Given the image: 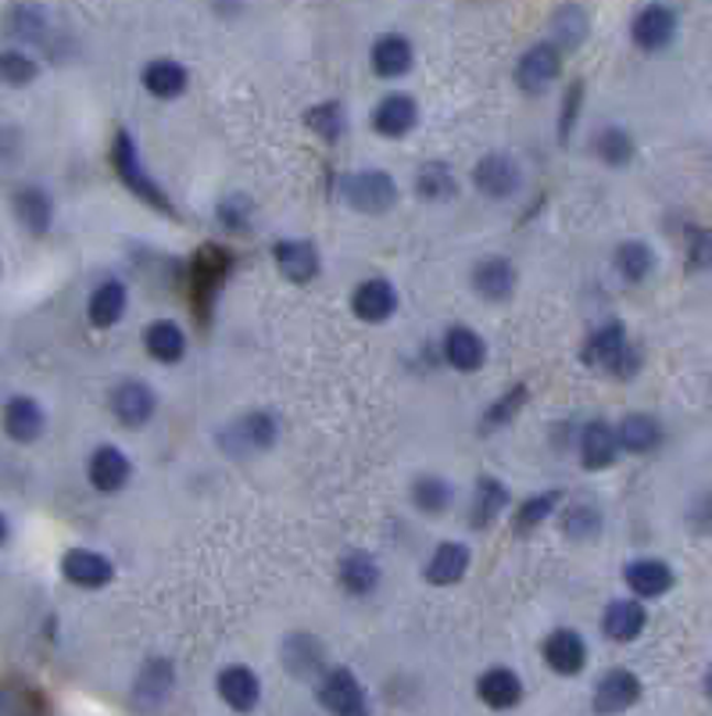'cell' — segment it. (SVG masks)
<instances>
[{
    "label": "cell",
    "mask_w": 712,
    "mask_h": 716,
    "mask_svg": "<svg viewBox=\"0 0 712 716\" xmlns=\"http://www.w3.org/2000/svg\"><path fill=\"white\" fill-rule=\"evenodd\" d=\"M344 200L354 211L383 215L397 205V183L383 169H359L344 176Z\"/></svg>",
    "instance_id": "6da1fadb"
},
{
    "label": "cell",
    "mask_w": 712,
    "mask_h": 716,
    "mask_svg": "<svg viewBox=\"0 0 712 716\" xmlns=\"http://www.w3.org/2000/svg\"><path fill=\"white\" fill-rule=\"evenodd\" d=\"M583 362L594 366V369H602V372H612V377H634V369H637V355L631 348V340H626L623 334V326H605V329H598V334L588 340V348H583Z\"/></svg>",
    "instance_id": "7a4b0ae2"
},
{
    "label": "cell",
    "mask_w": 712,
    "mask_h": 716,
    "mask_svg": "<svg viewBox=\"0 0 712 716\" xmlns=\"http://www.w3.org/2000/svg\"><path fill=\"white\" fill-rule=\"evenodd\" d=\"M230 265H233V258L230 251H222L219 243H208V248L197 251L190 286H194V308L201 315L211 312V301L219 297L226 276H230Z\"/></svg>",
    "instance_id": "3957f363"
},
{
    "label": "cell",
    "mask_w": 712,
    "mask_h": 716,
    "mask_svg": "<svg viewBox=\"0 0 712 716\" xmlns=\"http://www.w3.org/2000/svg\"><path fill=\"white\" fill-rule=\"evenodd\" d=\"M280 437V426L276 420L269 412H248V415H240V420L233 426H226L222 430V448L230 452V455H259V452H269L276 444Z\"/></svg>",
    "instance_id": "277c9868"
},
{
    "label": "cell",
    "mask_w": 712,
    "mask_h": 716,
    "mask_svg": "<svg viewBox=\"0 0 712 716\" xmlns=\"http://www.w3.org/2000/svg\"><path fill=\"white\" fill-rule=\"evenodd\" d=\"M111 162H116L119 180H122L125 186H130V191H133L140 200H147V205H154V208L168 211V197H165L162 186L147 176L144 165H140L136 143H133V137H130V133H119V137H116V148H111Z\"/></svg>",
    "instance_id": "5b68a950"
},
{
    "label": "cell",
    "mask_w": 712,
    "mask_h": 716,
    "mask_svg": "<svg viewBox=\"0 0 712 716\" xmlns=\"http://www.w3.org/2000/svg\"><path fill=\"white\" fill-rule=\"evenodd\" d=\"M559 72H562V51L555 43H537V47H530L519 57L516 83L526 94H540L559 79Z\"/></svg>",
    "instance_id": "8992f818"
},
{
    "label": "cell",
    "mask_w": 712,
    "mask_h": 716,
    "mask_svg": "<svg viewBox=\"0 0 712 716\" xmlns=\"http://www.w3.org/2000/svg\"><path fill=\"white\" fill-rule=\"evenodd\" d=\"M473 183L483 197L491 200H505L512 197L523 186V176H519V165L512 162L505 154H488L480 158V165L473 169Z\"/></svg>",
    "instance_id": "52a82bcc"
},
{
    "label": "cell",
    "mask_w": 712,
    "mask_h": 716,
    "mask_svg": "<svg viewBox=\"0 0 712 716\" xmlns=\"http://www.w3.org/2000/svg\"><path fill=\"white\" fill-rule=\"evenodd\" d=\"M111 412H116V420L122 426H144L151 423V415H154V405H158V398H154V391L147 383H140V380H122L116 391H111Z\"/></svg>",
    "instance_id": "ba28073f"
},
{
    "label": "cell",
    "mask_w": 712,
    "mask_h": 716,
    "mask_svg": "<svg viewBox=\"0 0 712 716\" xmlns=\"http://www.w3.org/2000/svg\"><path fill=\"white\" fill-rule=\"evenodd\" d=\"M540 652H545V663L555 673H562V677H577V673L588 666V641H583L577 630H569V627L551 630Z\"/></svg>",
    "instance_id": "9c48e42d"
},
{
    "label": "cell",
    "mask_w": 712,
    "mask_h": 716,
    "mask_svg": "<svg viewBox=\"0 0 712 716\" xmlns=\"http://www.w3.org/2000/svg\"><path fill=\"white\" fill-rule=\"evenodd\" d=\"M319 698H322L326 709L340 713V716L365 713V687H362V681L354 677L351 670H333V673H326V681H322V687H319Z\"/></svg>",
    "instance_id": "30bf717a"
},
{
    "label": "cell",
    "mask_w": 712,
    "mask_h": 716,
    "mask_svg": "<svg viewBox=\"0 0 712 716\" xmlns=\"http://www.w3.org/2000/svg\"><path fill=\"white\" fill-rule=\"evenodd\" d=\"M473 291L483 301H508L512 291H516V265L502 254L480 258L473 269Z\"/></svg>",
    "instance_id": "8fae6325"
},
{
    "label": "cell",
    "mask_w": 712,
    "mask_h": 716,
    "mask_svg": "<svg viewBox=\"0 0 712 716\" xmlns=\"http://www.w3.org/2000/svg\"><path fill=\"white\" fill-rule=\"evenodd\" d=\"M62 573H65L68 584L94 592V587L111 584V577H116V566H111L105 555H97L90 549H73L62 558Z\"/></svg>",
    "instance_id": "7c38bea8"
},
{
    "label": "cell",
    "mask_w": 712,
    "mask_h": 716,
    "mask_svg": "<svg viewBox=\"0 0 712 716\" xmlns=\"http://www.w3.org/2000/svg\"><path fill=\"white\" fill-rule=\"evenodd\" d=\"M634 43L640 51H662L677 33V14L666 4H648L645 11L634 19Z\"/></svg>",
    "instance_id": "4fadbf2b"
},
{
    "label": "cell",
    "mask_w": 712,
    "mask_h": 716,
    "mask_svg": "<svg viewBox=\"0 0 712 716\" xmlns=\"http://www.w3.org/2000/svg\"><path fill=\"white\" fill-rule=\"evenodd\" d=\"M419 122V108H416V100L405 97V94H394L387 100H380L376 111H373V129L380 137H408L412 129H416Z\"/></svg>",
    "instance_id": "5bb4252c"
},
{
    "label": "cell",
    "mask_w": 712,
    "mask_h": 716,
    "mask_svg": "<svg viewBox=\"0 0 712 716\" xmlns=\"http://www.w3.org/2000/svg\"><path fill=\"white\" fill-rule=\"evenodd\" d=\"M87 473H90V484L97 487V491L116 495V491H122L125 484H130L133 466H130V458H125V452H119V448H97L90 455Z\"/></svg>",
    "instance_id": "9a60e30c"
},
{
    "label": "cell",
    "mask_w": 712,
    "mask_h": 716,
    "mask_svg": "<svg viewBox=\"0 0 712 716\" xmlns=\"http://www.w3.org/2000/svg\"><path fill=\"white\" fill-rule=\"evenodd\" d=\"M445 358L451 369L459 372H477L483 362H488V344L469 326H451L445 337Z\"/></svg>",
    "instance_id": "2e32d148"
},
{
    "label": "cell",
    "mask_w": 712,
    "mask_h": 716,
    "mask_svg": "<svg viewBox=\"0 0 712 716\" xmlns=\"http://www.w3.org/2000/svg\"><path fill=\"white\" fill-rule=\"evenodd\" d=\"M351 308L362 323H387L397 308V294L387 280H365L359 291H354Z\"/></svg>",
    "instance_id": "e0dca14e"
},
{
    "label": "cell",
    "mask_w": 712,
    "mask_h": 716,
    "mask_svg": "<svg viewBox=\"0 0 712 716\" xmlns=\"http://www.w3.org/2000/svg\"><path fill=\"white\" fill-rule=\"evenodd\" d=\"M44 409H40V401L33 398H11L8 405H4V430H8V437L11 441H19V444H30L36 441L40 434H44Z\"/></svg>",
    "instance_id": "ac0fdd59"
},
{
    "label": "cell",
    "mask_w": 712,
    "mask_h": 716,
    "mask_svg": "<svg viewBox=\"0 0 712 716\" xmlns=\"http://www.w3.org/2000/svg\"><path fill=\"white\" fill-rule=\"evenodd\" d=\"M640 698V681L634 677L631 670H612L598 681V692H594V709L598 713H620L626 706H634Z\"/></svg>",
    "instance_id": "d6986e66"
},
{
    "label": "cell",
    "mask_w": 712,
    "mask_h": 716,
    "mask_svg": "<svg viewBox=\"0 0 712 716\" xmlns=\"http://www.w3.org/2000/svg\"><path fill=\"white\" fill-rule=\"evenodd\" d=\"M616 452H620V437H616V426L609 423H588L580 434V458L588 469H609L616 463Z\"/></svg>",
    "instance_id": "ffe728a7"
},
{
    "label": "cell",
    "mask_w": 712,
    "mask_h": 716,
    "mask_svg": "<svg viewBox=\"0 0 712 716\" xmlns=\"http://www.w3.org/2000/svg\"><path fill=\"white\" fill-rule=\"evenodd\" d=\"M273 254H276L280 272L291 283H311V280H316L319 254H316V248H311V243H305V240H280Z\"/></svg>",
    "instance_id": "44dd1931"
},
{
    "label": "cell",
    "mask_w": 712,
    "mask_h": 716,
    "mask_svg": "<svg viewBox=\"0 0 712 716\" xmlns=\"http://www.w3.org/2000/svg\"><path fill=\"white\" fill-rule=\"evenodd\" d=\"M648 623V612L634 598H616L602 616V630L612 641H634Z\"/></svg>",
    "instance_id": "7402d4cb"
},
{
    "label": "cell",
    "mask_w": 712,
    "mask_h": 716,
    "mask_svg": "<svg viewBox=\"0 0 712 716\" xmlns=\"http://www.w3.org/2000/svg\"><path fill=\"white\" fill-rule=\"evenodd\" d=\"M465 569H469V549L462 541H445L437 544L434 558L426 563V581L448 587V584H459L465 577Z\"/></svg>",
    "instance_id": "603a6c76"
},
{
    "label": "cell",
    "mask_w": 712,
    "mask_h": 716,
    "mask_svg": "<svg viewBox=\"0 0 712 716\" xmlns=\"http://www.w3.org/2000/svg\"><path fill=\"white\" fill-rule=\"evenodd\" d=\"M219 695L226 706H233V709H254L259 706L262 684L248 666H226L219 673Z\"/></svg>",
    "instance_id": "cb8c5ba5"
},
{
    "label": "cell",
    "mask_w": 712,
    "mask_h": 716,
    "mask_svg": "<svg viewBox=\"0 0 712 716\" xmlns=\"http://www.w3.org/2000/svg\"><path fill=\"white\" fill-rule=\"evenodd\" d=\"M626 584L640 598H659L673 587V569L659 563V558H640V563L626 566Z\"/></svg>",
    "instance_id": "d4e9b609"
},
{
    "label": "cell",
    "mask_w": 712,
    "mask_h": 716,
    "mask_svg": "<svg viewBox=\"0 0 712 716\" xmlns=\"http://www.w3.org/2000/svg\"><path fill=\"white\" fill-rule=\"evenodd\" d=\"M144 86H147V94L151 97H158V100H173V97H179L183 90H187V83H190V76H187V68H183L179 62H168V57H158V62H151L147 68H144Z\"/></svg>",
    "instance_id": "484cf974"
},
{
    "label": "cell",
    "mask_w": 712,
    "mask_h": 716,
    "mask_svg": "<svg viewBox=\"0 0 712 716\" xmlns=\"http://www.w3.org/2000/svg\"><path fill=\"white\" fill-rule=\"evenodd\" d=\"M477 692H480V698L488 702L491 709H512L523 698V681L512 670L497 666V670L483 673L480 684H477Z\"/></svg>",
    "instance_id": "4316f807"
},
{
    "label": "cell",
    "mask_w": 712,
    "mask_h": 716,
    "mask_svg": "<svg viewBox=\"0 0 712 716\" xmlns=\"http://www.w3.org/2000/svg\"><path fill=\"white\" fill-rule=\"evenodd\" d=\"M373 72L383 79H397L412 68V43L405 36H383L373 43Z\"/></svg>",
    "instance_id": "83f0119b"
},
{
    "label": "cell",
    "mask_w": 712,
    "mask_h": 716,
    "mask_svg": "<svg viewBox=\"0 0 712 716\" xmlns=\"http://www.w3.org/2000/svg\"><path fill=\"white\" fill-rule=\"evenodd\" d=\"M125 301H130V294H125V286L119 280H108L101 283L97 291L90 294V305H87V315H90V323L94 326H116L122 319V312H125Z\"/></svg>",
    "instance_id": "f1b7e54d"
},
{
    "label": "cell",
    "mask_w": 712,
    "mask_h": 716,
    "mask_svg": "<svg viewBox=\"0 0 712 716\" xmlns=\"http://www.w3.org/2000/svg\"><path fill=\"white\" fill-rule=\"evenodd\" d=\"M144 348L154 362L173 366L187 355V337H183V329L176 323H154L144 329Z\"/></svg>",
    "instance_id": "f546056e"
},
{
    "label": "cell",
    "mask_w": 712,
    "mask_h": 716,
    "mask_svg": "<svg viewBox=\"0 0 712 716\" xmlns=\"http://www.w3.org/2000/svg\"><path fill=\"white\" fill-rule=\"evenodd\" d=\"M616 437H620V448L634 452V455H645V452H651L655 444L662 441V426L655 423L651 415L634 412V415H626V420L616 426Z\"/></svg>",
    "instance_id": "4dcf8cb0"
},
{
    "label": "cell",
    "mask_w": 712,
    "mask_h": 716,
    "mask_svg": "<svg viewBox=\"0 0 712 716\" xmlns=\"http://www.w3.org/2000/svg\"><path fill=\"white\" fill-rule=\"evenodd\" d=\"M380 584V566L362 552H351L340 558V587L348 595H369Z\"/></svg>",
    "instance_id": "1f68e13d"
},
{
    "label": "cell",
    "mask_w": 712,
    "mask_h": 716,
    "mask_svg": "<svg viewBox=\"0 0 712 716\" xmlns=\"http://www.w3.org/2000/svg\"><path fill=\"white\" fill-rule=\"evenodd\" d=\"M15 211H19V219H22L25 229H30V234L44 237L47 229H51L54 205H51V197H47L44 191H36V186H30V191H19V194H15Z\"/></svg>",
    "instance_id": "d6a6232c"
},
{
    "label": "cell",
    "mask_w": 712,
    "mask_h": 716,
    "mask_svg": "<svg viewBox=\"0 0 712 716\" xmlns=\"http://www.w3.org/2000/svg\"><path fill=\"white\" fill-rule=\"evenodd\" d=\"M283 659L297 677H316L322 670V644H316L308 634H291V641L283 644Z\"/></svg>",
    "instance_id": "836d02e7"
},
{
    "label": "cell",
    "mask_w": 712,
    "mask_h": 716,
    "mask_svg": "<svg viewBox=\"0 0 712 716\" xmlns=\"http://www.w3.org/2000/svg\"><path fill=\"white\" fill-rule=\"evenodd\" d=\"M176 684V670L168 659H151V663L140 670V681H136V695L147 698V702H162Z\"/></svg>",
    "instance_id": "e575fe53"
},
{
    "label": "cell",
    "mask_w": 712,
    "mask_h": 716,
    "mask_svg": "<svg viewBox=\"0 0 712 716\" xmlns=\"http://www.w3.org/2000/svg\"><path fill=\"white\" fill-rule=\"evenodd\" d=\"M451 484L445 477H419L412 484V501H416V509L426 512V516H440L448 506H451Z\"/></svg>",
    "instance_id": "d590c367"
},
{
    "label": "cell",
    "mask_w": 712,
    "mask_h": 716,
    "mask_svg": "<svg viewBox=\"0 0 712 716\" xmlns=\"http://www.w3.org/2000/svg\"><path fill=\"white\" fill-rule=\"evenodd\" d=\"M655 265V254L648 243H640V240H626L620 243V251H616V269H620V276L626 283H640L651 272Z\"/></svg>",
    "instance_id": "8d00e7d4"
},
{
    "label": "cell",
    "mask_w": 712,
    "mask_h": 716,
    "mask_svg": "<svg viewBox=\"0 0 712 716\" xmlns=\"http://www.w3.org/2000/svg\"><path fill=\"white\" fill-rule=\"evenodd\" d=\"M508 506V487L502 480H480L477 487V501H473V523L488 527L491 520L505 512Z\"/></svg>",
    "instance_id": "74e56055"
},
{
    "label": "cell",
    "mask_w": 712,
    "mask_h": 716,
    "mask_svg": "<svg viewBox=\"0 0 712 716\" xmlns=\"http://www.w3.org/2000/svg\"><path fill=\"white\" fill-rule=\"evenodd\" d=\"M416 191L423 200H448L454 194V172L451 165L445 162H430V165H423L419 169V180H416Z\"/></svg>",
    "instance_id": "f35d334b"
},
{
    "label": "cell",
    "mask_w": 712,
    "mask_h": 716,
    "mask_svg": "<svg viewBox=\"0 0 712 716\" xmlns=\"http://www.w3.org/2000/svg\"><path fill=\"white\" fill-rule=\"evenodd\" d=\"M583 33H588V19H583L580 8H562L551 22V43L559 51H573L583 43Z\"/></svg>",
    "instance_id": "ab89813d"
},
{
    "label": "cell",
    "mask_w": 712,
    "mask_h": 716,
    "mask_svg": "<svg viewBox=\"0 0 712 716\" xmlns=\"http://www.w3.org/2000/svg\"><path fill=\"white\" fill-rule=\"evenodd\" d=\"M36 76H40V65L33 62L30 54H22V51H4V54H0V83L25 86V83H33Z\"/></svg>",
    "instance_id": "60d3db41"
},
{
    "label": "cell",
    "mask_w": 712,
    "mask_h": 716,
    "mask_svg": "<svg viewBox=\"0 0 712 716\" xmlns=\"http://www.w3.org/2000/svg\"><path fill=\"white\" fill-rule=\"evenodd\" d=\"M594 148L605 165H626L634 158V140L626 137L623 129H605V133H598Z\"/></svg>",
    "instance_id": "b9f144b4"
},
{
    "label": "cell",
    "mask_w": 712,
    "mask_h": 716,
    "mask_svg": "<svg viewBox=\"0 0 712 716\" xmlns=\"http://www.w3.org/2000/svg\"><path fill=\"white\" fill-rule=\"evenodd\" d=\"M555 506H559V491H548V495H537L530 501H523L519 512H516V530H519V534H530L534 527H540L555 512Z\"/></svg>",
    "instance_id": "7bdbcfd3"
},
{
    "label": "cell",
    "mask_w": 712,
    "mask_h": 716,
    "mask_svg": "<svg viewBox=\"0 0 712 716\" xmlns=\"http://www.w3.org/2000/svg\"><path fill=\"white\" fill-rule=\"evenodd\" d=\"M308 126L316 129L322 140H337L340 129H344V111H340L337 100H330V105H319L308 111Z\"/></svg>",
    "instance_id": "ee69618b"
},
{
    "label": "cell",
    "mask_w": 712,
    "mask_h": 716,
    "mask_svg": "<svg viewBox=\"0 0 712 716\" xmlns=\"http://www.w3.org/2000/svg\"><path fill=\"white\" fill-rule=\"evenodd\" d=\"M523 401H526V387H512V391H508L502 401H494V405L488 409V415H483V426H502V423H508L512 415L523 409Z\"/></svg>",
    "instance_id": "f6af8a7d"
},
{
    "label": "cell",
    "mask_w": 712,
    "mask_h": 716,
    "mask_svg": "<svg viewBox=\"0 0 712 716\" xmlns=\"http://www.w3.org/2000/svg\"><path fill=\"white\" fill-rule=\"evenodd\" d=\"M248 215H251V205H248V197H226L222 205H219V223L226 229H248Z\"/></svg>",
    "instance_id": "bcb514c9"
},
{
    "label": "cell",
    "mask_w": 712,
    "mask_h": 716,
    "mask_svg": "<svg viewBox=\"0 0 712 716\" xmlns=\"http://www.w3.org/2000/svg\"><path fill=\"white\" fill-rule=\"evenodd\" d=\"M598 527H602V520H598L594 509H573V512H569V520H566V534L583 541V538L598 534Z\"/></svg>",
    "instance_id": "7dc6e473"
},
{
    "label": "cell",
    "mask_w": 712,
    "mask_h": 716,
    "mask_svg": "<svg viewBox=\"0 0 712 716\" xmlns=\"http://www.w3.org/2000/svg\"><path fill=\"white\" fill-rule=\"evenodd\" d=\"M691 265L712 269V229H698L691 237Z\"/></svg>",
    "instance_id": "c3c4849f"
},
{
    "label": "cell",
    "mask_w": 712,
    "mask_h": 716,
    "mask_svg": "<svg viewBox=\"0 0 712 716\" xmlns=\"http://www.w3.org/2000/svg\"><path fill=\"white\" fill-rule=\"evenodd\" d=\"M580 97H583V86H569V94H566V105H562V140L569 137V126H573V115L580 111Z\"/></svg>",
    "instance_id": "681fc988"
},
{
    "label": "cell",
    "mask_w": 712,
    "mask_h": 716,
    "mask_svg": "<svg viewBox=\"0 0 712 716\" xmlns=\"http://www.w3.org/2000/svg\"><path fill=\"white\" fill-rule=\"evenodd\" d=\"M4 538H8V520L0 516V544H4Z\"/></svg>",
    "instance_id": "f907efd6"
},
{
    "label": "cell",
    "mask_w": 712,
    "mask_h": 716,
    "mask_svg": "<svg viewBox=\"0 0 712 716\" xmlns=\"http://www.w3.org/2000/svg\"><path fill=\"white\" fill-rule=\"evenodd\" d=\"M709 695H712V677H709Z\"/></svg>",
    "instance_id": "816d5d0a"
}]
</instances>
